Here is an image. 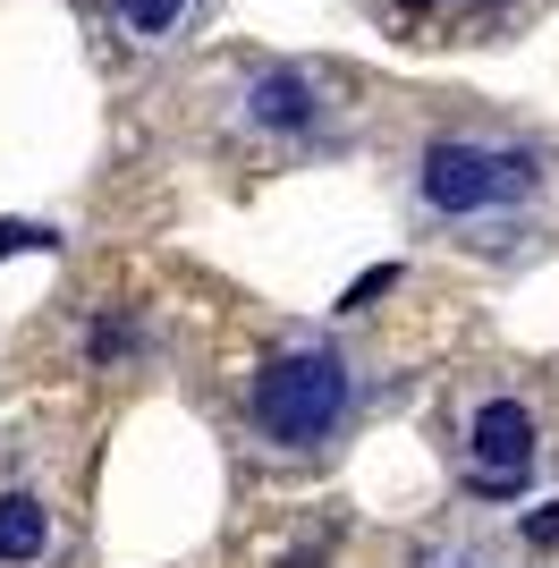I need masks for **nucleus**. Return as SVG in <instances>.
Here are the masks:
<instances>
[{"label":"nucleus","mask_w":559,"mask_h":568,"mask_svg":"<svg viewBox=\"0 0 559 568\" xmlns=\"http://www.w3.org/2000/svg\"><path fill=\"white\" fill-rule=\"evenodd\" d=\"M246 425H255L263 450H331L339 433L356 425V365L339 348H288L272 356L246 390Z\"/></svg>","instance_id":"1"},{"label":"nucleus","mask_w":559,"mask_h":568,"mask_svg":"<svg viewBox=\"0 0 559 568\" xmlns=\"http://www.w3.org/2000/svg\"><path fill=\"white\" fill-rule=\"evenodd\" d=\"M535 195V153L491 136H433L416 153V204L424 221H491Z\"/></svg>","instance_id":"2"},{"label":"nucleus","mask_w":559,"mask_h":568,"mask_svg":"<svg viewBox=\"0 0 559 568\" xmlns=\"http://www.w3.org/2000/svg\"><path fill=\"white\" fill-rule=\"evenodd\" d=\"M535 407L517 399H484L475 416H466V467H475V484L484 493H517L526 475H535Z\"/></svg>","instance_id":"3"},{"label":"nucleus","mask_w":559,"mask_h":568,"mask_svg":"<svg viewBox=\"0 0 559 568\" xmlns=\"http://www.w3.org/2000/svg\"><path fill=\"white\" fill-rule=\"evenodd\" d=\"M237 111H246V128H263V136H314L323 85H314L305 69H263V77H246Z\"/></svg>","instance_id":"4"},{"label":"nucleus","mask_w":559,"mask_h":568,"mask_svg":"<svg viewBox=\"0 0 559 568\" xmlns=\"http://www.w3.org/2000/svg\"><path fill=\"white\" fill-rule=\"evenodd\" d=\"M60 544V518H51L43 493H0V568H43Z\"/></svg>","instance_id":"5"},{"label":"nucleus","mask_w":559,"mask_h":568,"mask_svg":"<svg viewBox=\"0 0 559 568\" xmlns=\"http://www.w3.org/2000/svg\"><path fill=\"white\" fill-rule=\"evenodd\" d=\"M119 9V26L136 34V43H170L186 18H195V0H111Z\"/></svg>","instance_id":"6"},{"label":"nucleus","mask_w":559,"mask_h":568,"mask_svg":"<svg viewBox=\"0 0 559 568\" xmlns=\"http://www.w3.org/2000/svg\"><path fill=\"white\" fill-rule=\"evenodd\" d=\"M398 9H416V18H433V9H449V0H398Z\"/></svg>","instance_id":"7"},{"label":"nucleus","mask_w":559,"mask_h":568,"mask_svg":"<svg viewBox=\"0 0 559 568\" xmlns=\"http://www.w3.org/2000/svg\"><path fill=\"white\" fill-rule=\"evenodd\" d=\"M458 568H466V560H458Z\"/></svg>","instance_id":"8"}]
</instances>
